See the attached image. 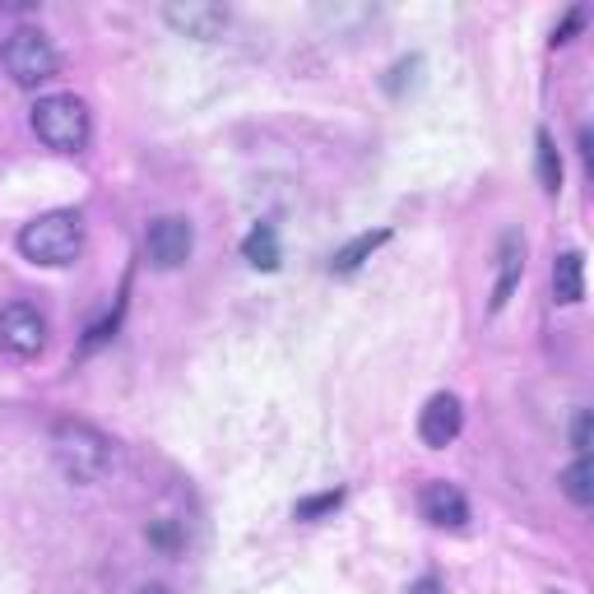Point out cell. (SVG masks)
Here are the masks:
<instances>
[{"label":"cell","instance_id":"6da1fadb","mask_svg":"<svg viewBox=\"0 0 594 594\" xmlns=\"http://www.w3.org/2000/svg\"><path fill=\"white\" fill-rule=\"evenodd\" d=\"M52 455L70 483H107L116 473V442L84 419H56L52 423Z\"/></svg>","mask_w":594,"mask_h":594},{"label":"cell","instance_id":"7a4b0ae2","mask_svg":"<svg viewBox=\"0 0 594 594\" xmlns=\"http://www.w3.org/2000/svg\"><path fill=\"white\" fill-rule=\"evenodd\" d=\"M79 251H84V219L75 209L37 214L33 224L19 228V255L33 265L61 270V265H75Z\"/></svg>","mask_w":594,"mask_h":594},{"label":"cell","instance_id":"3957f363","mask_svg":"<svg viewBox=\"0 0 594 594\" xmlns=\"http://www.w3.org/2000/svg\"><path fill=\"white\" fill-rule=\"evenodd\" d=\"M33 130H37V140H43L47 149L79 153V149H89V140H93V116L84 107V98L47 93V98H37V103H33Z\"/></svg>","mask_w":594,"mask_h":594},{"label":"cell","instance_id":"277c9868","mask_svg":"<svg viewBox=\"0 0 594 594\" xmlns=\"http://www.w3.org/2000/svg\"><path fill=\"white\" fill-rule=\"evenodd\" d=\"M0 61H5V75L19 89H37L61 70V56H56V47L47 43L43 28H14L5 37V47H0Z\"/></svg>","mask_w":594,"mask_h":594},{"label":"cell","instance_id":"5b68a950","mask_svg":"<svg viewBox=\"0 0 594 594\" xmlns=\"http://www.w3.org/2000/svg\"><path fill=\"white\" fill-rule=\"evenodd\" d=\"M145 251H149V265L158 270H182L195 251V228L186 214H158L145 228Z\"/></svg>","mask_w":594,"mask_h":594},{"label":"cell","instance_id":"8992f818","mask_svg":"<svg viewBox=\"0 0 594 594\" xmlns=\"http://www.w3.org/2000/svg\"><path fill=\"white\" fill-rule=\"evenodd\" d=\"M0 349L14 358H37L47 349V316L28 302H5L0 307Z\"/></svg>","mask_w":594,"mask_h":594},{"label":"cell","instance_id":"52a82bcc","mask_svg":"<svg viewBox=\"0 0 594 594\" xmlns=\"http://www.w3.org/2000/svg\"><path fill=\"white\" fill-rule=\"evenodd\" d=\"M163 24L176 37L214 43V37H224V28H228V10L224 5H209V0H172V5H163Z\"/></svg>","mask_w":594,"mask_h":594},{"label":"cell","instance_id":"ba28073f","mask_svg":"<svg viewBox=\"0 0 594 594\" xmlns=\"http://www.w3.org/2000/svg\"><path fill=\"white\" fill-rule=\"evenodd\" d=\"M460 427H465V409H460V400H455L450 390L432 395V400L423 404V413H419V437L432 450H446L455 437H460Z\"/></svg>","mask_w":594,"mask_h":594},{"label":"cell","instance_id":"9c48e42d","mask_svg":"<svg viewBox=\"0 0 594 594\" xmlns=\"http://www.w3.org/2000/svg\"><path fill=\"white\" fill-rule=\"evenodd\" d=\"M521 274H525V237L506 232L498 247V279H492V297H488L492 311H502L511 302V293L521 288Z\"/></svg>","mask_w":594,"mask_h":594},{"label":"cell","instance_id":"30bf717a","mask_svg":"<svg viewBox=\"0 0 594 594\" xmlns=\"http://www.w3.org/2000/svg\"><path fill=\"white\" fill-rule=\"evenodd\" d=\"M423 516L437 525V529H460L469 521V502H465V492L455 488V483H427L423 488Z\"/></svg>","mask_w":594,"mask_h":594},{"label":"cell","instance_id":"8fae6325","mask_svg":"<svg viewBox=\"0 0 594 594\" xmlns=\"http://www.w3.org/2000/svg\"><path fill=\"white\" fill-rule=\"evenodd\" d=\"M552 297H558L562 307H576L585 297V255L581 251H562L558 261H552Z\"/></svg>","mask_w":594,"mask_h":594},{"label":"cell","instance_id":"7c38bea8","mask_svg":"<svg viewBox=\"0 0 594 594\" xmlns=\"http://www.w3.org/2000/svg\"><path fill=\"white\" fill-rule=\"evenodd\" d=\"M386 242H390V228H372V232H358V237H353L349 247H340V251H334L330 270H334V274H353V270H358L363 261H372V255L381 251Z\"/></svg>","mask_w":594,"mask_h":594},{"label":"cell","instance_id":"4fadbf2b","mask_svg":"<svg viewBox=\"0 0 594 594\" xmlns=\"http://www.w3.org/2000/svg\"><path fill=\"white\" fill-rule=\"evenodd\" d=\"M242 255H247V265L251 270H279V237H274V228L270 224H261V228H251L247 232V242H242Z\"/></svg>","mask_w":594,"mask_h":594},{"label":"cell","instance_id":"5bb4252c","mask_svg":"<svg viewBox=\"0 0 594 594\" xmlns=\"http://www.w3.org/2000/svg\"><path fill=\"white\" fill-rule=\"evenodd\" d=\"M562 492L571 502H576L581 511L594 506V465H590V455H581V460H571L562 469Z\"/></svg>","mask_w":594,"mask_h":594},{"label":"cell","instance_id":"9a60e30c","mask_svg":"<svg viewBox=\"0 0 594 594\" xmlns=\"http://www.w3.org/2000/svg\"><path fill=\"white\" fill-rule=\"evenodd\" d=\"M534 145H539V182H544L548 195H558L562 191V153H558V145H552L548 130L534 135Z\"/></svg>","mask_w":594,"mask_h":594},{"label":"cell","instance_id":"2e32d148","mask_svg":"<svg viewBox=\"0 0 594 594\" xmlns=\"http://www.w3.org/2000/svg\"><path fill=\"white\" fill-rule=\"evenodd\" d=\"M340 502H344V492L330 488V492H321V498H302V502L293 506V516H297V521H321V516H330V511L340 506Z\"/></svg>","mask_w":594,"mask_h":594},{"label":"cell","instance_id":"e0dca14e","mask_svg":"<svg viewBox=\"0 0 594 594\" xmlns=\"http://www.w3.org/2000/svg\"><path fill=\"white\" fill-rule=\"evenodd\" d=\"M590 442H594V419L590 409H576V419H571V450H576V460L590 455Z\"/></svg>","mask_w":594,"mask_h":594},{"label":"cell","instance_id":"ac0fdd59","mask_svg":"<svg viewBox=\"0 0 594 594\" xmlns=\"http://www.w3.org/2000/svg\"><path fill=\"white\" fill-rule=\"evenodd\" d=\"M581 19H585L581 10H571V14L562 19V28H558V33H552V47H562V43H571V33H576V28H581Z\"/></svg>","mask_w":594,"mask_h":594},{"label":"cell","instance_id":"d6986e66","mask_svg":"<svg viewBox=\"0 0 594 594\" xmlns=\"http://www.w3.org/2000/svg\"><path fill=\"white\" fill-rule=\"evenodd\" d=\"M135 594H168V585H140Z\"/></svg>","mask_w":594,"mask_h":594}]
</instances>
